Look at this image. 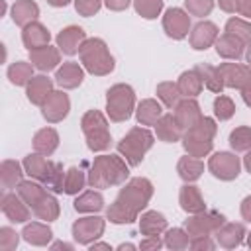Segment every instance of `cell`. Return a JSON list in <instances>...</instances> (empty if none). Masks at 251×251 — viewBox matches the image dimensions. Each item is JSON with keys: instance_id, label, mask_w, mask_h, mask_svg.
Wrapping results in <instances>:
<instances>
[{"instance_id": "22", "label": "cell", "mask_w": 251, "mask_h": 251, "mask_svg": "<svg viewBox=\"0 0 251 251\" xmlns=\"http://www.w3.org/2000/svg\"><path fill=\"white\" fill-rule=\"evenodd\" d=\"M29 63L41 73L59 69L61 49L59 47H51V45H45V47H39V49H31L29 51Z\"/></svg>"}, {"instance_id": "49", "label": "cell", "mask_w": 251, "mask_h": 251, "mask_svg": "<svg viewBox=\"0 0 251 251\" xmlns=\"http://www.w3.org/2000/svg\"><path fill=\"white\" fill-rule=\"evenodd\" d=\"M102 4H104V0H75V10H76L78 16L90 18V16L98 14Z\"/></svg>"}, {"instance_id": "40", "label": "cell", "mask_w": 251, "mask_h": 251, "mask_svg": "<svg viewBox=\"0 0 251 251\" xmlns=\"http://www.w3.org/2000/svg\"><path fill=\"white\" fill-rule=\"evenodd\" d=\"M226 31L235 35L237 39H241L245 47L251 45V24L247 20H243V18H229L226 22Z\"/></svg>"}, {"instance_id": "54", "label": "cell", "mask_w": 251, "mask_h": 251, "mask_svg": "<svg viewBox=\"0 0 251 251\" xmlns=\"http://www.w3.org/2000/svg\"><path fill=\"white\" fill-rule=\"evenodd\" d=\"M239 212H241V218H243L245 222H249V224H251V194H249V196H245V198L241 200Z\"/></svg>"}, {"instance_id": "4", "label": "cell", "mask_w": 251, "mask_h": 251, "mask_svg": "<svg viewBox=\"0 0 251 251\" xmlns=\"http://www.w3.org/2000/svg\"><path fill=\"white\" fill-rule=\"evenodd\" d=\"M78 59H80V65L84 67V71L94 76H106L116 67V61H114L106 41L100 37H88L82 43V47L78 49Z\"/></svg>"}, {"instance_id": "11", "label": "cell", "mask_w": 251, "mask_h": 251, "mask_svg": "<svg viewBox=\"0 0 251 251\" xmlns=\"http://www.w3.org/2000/svg\"><path fill=\"white\" fill-rule=\"evenodd\" d=\"M208 171L220 180H235L241 173V161L235 153L218 151L208 159Z\"/></svg>"}, {"instance_id": "14", "label": "cell", "mask_w": 251, "mask_h": 251, "mask_svg": "<svg viewBox=\"0 0 251 251\" xmlns=\"http://www.w3.org/2000/svg\"><path fill=\"white\" fill-rule=\"evenodd\" d=\"M39 108H41V116L49 124H59V122H63L69 116L71 100H69V96L63 90H53Z\"/></svg>"}, {"instance_id": "9", "label": "cell", "mask_w": 251, "mask_h": 251, "mask_svg": "<svg viewBox=\"0 0 251 251\" xmlns=\"http://www.w3.org/2000/svg\"><path fill=\"white\" fill-rule=\"evenodd\" d=\"M226 224V216L214 210H204L198 214H190L188 220H184V229L190 237L198 235H214L222 226Z\"/></svg>"}, {"instance_id": "53", "label": "cell", "mask_w": 251, "mask_h": 251, "mask_svg": "<svg viewBox=\"0 0 251 251\" xmlns=\"http://www.w3.org/2000/svg\"><path fill=\"white\" fill-rule=\"evenodd\" d=\"M220 10H224L226 14H237V6H239V0H216Z\"/></svg>"}, {"instance_id": "44", "label": "cell", "mask_w": 251, "mask_h": 251, "mask_svg": "<svg viewBox=\"0 0 251 251\" xmlns=\"http://www.w3.org/2000/svg\"><path fill=\"white\" fill-rule=\"evenodd\" d=\"M163 0H133L135 12L145 20H155L163 12Z\"/></svg>"}, {"instance_id": "57", "label": "cell", "mask_w": 251, "mask_h": 251, "mask_svg": "<svg viewBox=\"0 0 251 251\" xmlns=\"http://www.w3.org/2000/svg\"><path fill=\"white\" fill-rule=\"evenodd\" d=\"M88 247H90V251H96V249H108V251H112V245H110V243H102V241H98V239H96L94 243H90Z\"/></svg>"}, {"instance_id": "32", "label": "cell", "mask_w": 251, "mask_h": 251, "mask_svg": "<svg viewBox=\"0 0 251 251\" xmlns=\"http://www.w3.org/2000/svg\"><path fill=\"white\" fill-rule=\"evenodd\" d=\"M31 143H33L35 153H41V155L49 157L59 147V133H57L55 127H41V129L35 131Z\"/></svg>"}, {"instance_id": "12", "label": "cell", "mask_w": 251, "mask_h": 251, "mask_svg": "<svg viewBox=\"0 0 251 251\" xmlns=\"http://www.w3.org/2000/svg\"><path fill=\"white\" fill-rule=\"evenodd\" d=\"M163 29L171 39H176V41L184 39L192 29L188 12L182 8H169L163 16Z\"/></svg>"}, {"instance_id": "6", "label": "cell", "mask_w": 251, "mask_h": 251, "mask_svg": "<svg viewBox=\"0 0 251 251\" xmlns=\"http://www.w3.org/2000/svg\"><path fill=\"white\" fill-rule=\"evenodd\" d=\"M155 135L141 126L131 127L120 141H118V153L127 161L129 167H139L145 153L153 147Z\"/></svg>"}, {"instance_id": "37", "label": "cell", "mask_w": 251, "mask_h": 251, "mask_svg": "<svg viewBox=\"0 0 251 251\" xmlns=\"http://www.w3.org/2000/svg\"><path fill=\"white\" fill-rule=\"evenodd\" d=\"M196 71L200 73L202 82H204V86H206L210 92L222 94V90H224L226 86H224V80H222V76H220L218 67H212V65H208V63H200V65H196Z\"/></svg>"}, {"instance_id": "27", "label": "cell", "mask_w": 251, "mask_h": 251, "mask_svg": "<svg viewBox=\"0 0 251 251\" xmlns=\"http://www.w3.org/2000/svg\"><path fill=\"white\" fill-rule=\"evenodd\" d=\"M51 92H53V80L45 75H33V78L25 86V96L35 106H41Z\"/></svg>"}, {"instance_id": "7", "label": "cell", "mask_w": 251, "mask_h": 251, "mask_svg": "<svg viewBox=\"0 0 251 251\" xmlns=\"http://www.w3.org/2000/svg\"><path fill=\"white\" fill-rule=\"evenodd\" d=\"M135 112V92L129 84L118 82L108 88L106 92V116L110 122L122 124L131 118Z\"/></svg>"}, {"instance_id": "19", "label": "cell", "mask_w": 251, "mask_h": 251, "mask_svg": "<svg viewBox=\"0 0 251 251\" xmlns=\"http://www.w3.org/2000/svg\"><path fill=\"white\" fill-rule=\"evenodd\" d=\"M173 116L178 122V126L182 129L192 127L204 114L200 110V104L196 102V98H180L178 104L173 108Z\"/></svg>"}, {"instance_id": "43", "label": "cell", "mask_w": 251, "mask_h": 251, "mask_svg": "<svg viewBox=\"0 0 251 251\" xmlns=\"http://www.w3.org/2000/svg\"><path fill=\"white\" fill-rule=\"evenodd\" d=\"M229 145L235 153H247L251 149V127L239 126L229 133Z\"/></svg>"}, {"instance_id": "26", "label": "cell", "mask_w": 251, "mask_h": 251, "mask_svg": "<svg viewBox=\"0 0 251 251\" xmlns=\"http://www.w3.org/2000/svg\"><path fill=\"white\" fill-rule=\"evenodd\" d=\"M178 204H180V208H182L186 214H198V212H204V210H206L204 196H202L200 188L194 186L192 182H186L184 186H180Z\"/></svg>"}, {"instance_id": "3", "label": "cell", "mask_w": 251, "mask_h": 251, "mask_svg": "<svg viewBox=\"0 0 251 251\" xmlns=\"http://www.w3.org/2000/svg\"><path fill=\"white\" fill-rule=\"evenodd\" d=\"M16 192L25 200V204L31 208L33 216L37 220H43V222H55L61 214V206L57 202V198L53 196L51 190L45 188L43 182L39 180H22L16 188Z\"/></svg>"}, {"instance_id": "52", "label": "cell", "mask_w": 251, "mask_h": 251, "mask_svg": "<svg viewBox=\"0 0 251 251\" xmlns=\"http://www.w3.org/2000/svg\"><path fill=\"white\" fill-rule=\"evenodd\" d=\"M129 4H131V0H104V6L112 12H124Z\"/></svg>"}, {"instance_id": "47", "label": "cell", "mask_w": 251, "mask_h": 251, "mask_svg": "<svg viewBox=\"0 0 251 251\" xmlns=\"http://www.w3.org/2000/svg\"><path fill=\"white\" fill-rule=\"evenodd\" d=\"M214 4H216V0H184L186 12L196 18L210 16V12L214 10Z\"/></svg>"}, {"instance_id": "1", "label": "cell", "mask_w": 251, "mask_h": 251, "mask_svg": "<svg viewBox=\"0 0 251 251\" xmlns=\"http://www.w3.org/2000/svg\"><path fill=\"white\" fill-rule=\"evenodd\" d=\"M153 198V182L145 176H133L120 188L114 202L106 208V220L116 226L133 224Z\"/></svg>"}, {"instance_id": "34", "label": "cell", "mask_w": 251, "mask_h": 251, "mask_svg": "<svg viewBox=\"0 0 251 251\" xmlns=\"http://www.w3.org/2000/svg\"><path fill=\"white\" fill-rule=\"evenodd\" d=\"M176 86L182 94V98H196L202 88H204V82H202V76L196 69H190V71H184L180 73L178 80H176Z\"/></svg>"}, {"instance_id": "2", "label": "cell", "mask_w": 251, "mask_h": 251, "mask_svg": "<svg viewBox=\"0 0 251 251\" xmlns=\"http://www.w3.org/2000/svg\"><path fill=\"white\" fill-rule=\"evenodd\" d=\"M129 176V165L124 157L120 155H98L94 157L90 171H88V186L90 188H110V186H120L127 182Z\"/></svg>"}, {"instance_id": "20", "label": "cell", "mask_w": 251, "mask_h": 251, "mask_svg": "<svg viewBox=\"0 0 251 251\" xmlns=\"http://www.w3.org/2000/svg\"><path fill=\"white\" fill-rule=\"evenodd\" d=\"M84 80V67L78 65V63H73V61H67L63 63L57 73H55V82L63 88V90H73V88H78Z\"/></svg>"}, {"instance_id": "29", "label": "cell", "mask_w": 251, "mask_h": 251, "mask_svg": "<svg viewBox=\"0 0 251 251\" xmlns=\"http://www.w3.org/2000/svg\"><path fill=\"white\" fill-rule=\"evenodd\" d=\"M155 133H157V139H161L165 143H175V141L182 139L184 129L178 126V122L175 120L173 114H163L159 118V122L155 124Z\"/></svg>"}, {"instance_id": "46", "label": "cell", "mask_w": 251, "mask_h": 251, "mask_svg": "<svg viewBox=\"0 0 251 251\" xmlns=\"http://www.w3.org/2000/svg\"><path fill=\"white\" fill-rule=\"evenodd\" d=\"M65 175H67V171L63 169V165L55 163V167H53V171H51V175H49V178L45 182V188L51 190L53 194L63 192V188H65Z\"/></svg>"}, {"instance_id": "48", "label": "cell", "mask_w": 251, "mask_h": 251, "mask_svg": "<svg viewBox=\"0 0 251 251\" xmlns=\"http://www.w3.org/2000/svg\"><path fill=\"white\" fill-rule=\"evenodd\" d=\"M20 235L22 233H16L10 226L0 227V251H14L20 243Z\"/></svg>"}, {"instance_id": "41", "label": "cell", "mask_w": 251, "mask_h": 251, "mask_svg": "<svg viewBox=\"0 0 251 251\" xmlns=\"http://www.w3.org/2000/svg\"><path fill=\"white\" fill-rule=\"evenodd\" d=\"M84 184H88V180H86L84 173H82L78 167L67 169V175H65V188H63L65 194H69V196L78 194V192L84 188Z\"/></svg>"}, {"instance_id": "58", "label": "cell", "mask_w": 251, "mask_h": 251, "mask_svg": "<svg viewBox=\"0 0 251 251\" xmlns=\"http://www.w3.org/2000/svg\"><path fill=\"white\" fill-rule=\"evenodd\" d=\"M73 0H47V4L49 6H53V8H65V6H69Z\"/></svg>"}, {"instance_id": "62", "label": "cell", "mask_w": 251, "mask_h": 251, "mask_svg": "<svg viewBox=\"0 0 251 251\" xmlns=\"http://www.w3.org/2000/svg\"><path fill=\"white\" fill-rule=\"evenodd\" d=\"M245 61H247V65L251 67V45H249L247 51H245Z\"/></svg>"}, {"instance_id": "24", "label": "cell", "mask_w": 251, "mask_h": 251, "mask_svg": "<svg viewBox=\"0 0 251 251\" xmlns=\"http://www.w3.org/2000/svg\"><path fill=\"white\" fill-rule=\"evenodd\" d=\"M214 45H216V53L222 59H227V61H239L241 57H245V49H247L241 39H237L235 35H231L227 31L218 35Z\"/></svg>"}, {"instance_id": "59", "label": "cell", "mask_w": 251, "mask_h": 251, "mask_svg": "<svg viewBox=\"0 0 251 251\" xmlns=\"http://www.w3.org/2000/svg\"><path fill=\"white\" fill-rule=\"evenodd\" d=\"M241 98H243L245 106H249V108H251V86H249V88H243V90H241Z\"/></svg>"}, {"instance_id": "63", "label": "cell", "mask_w": 251, "mask_h": 251, "mask_svg": "<svg viewBox=\"0 0 251 251\" xmlns=\"http://www.w3.org/2000/svg\"><path fill=\"white\" fill-rule=\"evenodd\" d=\"M247 245H249V249H251V231L247 233Z\"/></svg>"}, {"instance_id": "51", "label": "cell", "mask_w": 251, "mask_h": 251, "mask_svg": "<svg viewBox=\"0 0 251 251\" xmlns=\"http://www.w3.org/2000/svg\"><path fill=\"white\" fill-rule=\"evenodd\" d=\"M163 245H165V241H163L159 235H151V237L141 239L137 247H139V249H143V251H159Z\"/></svg>"}, {"instance_id": "25", "label": "cell", "mask_w": 251, "mask_h": 251, "mask_svg": "<svg viewBox=\"0 0 251 251\" xmlns=\"http://www.w3.org/2000/svg\"><path fill=\"white\" fill-rule=\"evenodd\" d=\"M22 239L35 247H45L53 239V229L47 226V222H27L22 229Z\"/></svg>"}, {"instance_id": "5", "label": "cell", "mask_w": 251, "mask_h": 251, "mask_svg": "<svg viewBox=\"0 0 251 251\" xmlns=\"http://www.w3.org/2000/svg\"><path fill=\"white\" fill-rule=\"evenodd\" d=\"M216 131H218V126H216L214 118L202 116L192 127L184 129L182 139H180L184 151L188 155H192V157H198V159L210 155V151L214 147Z\"/></svg>"}, {"instance_id": "30", "label": "cell", "mask_w": 251, "mask_h": 251, "mask_svg": "<svg viewBox=\"0 0 251 251\" xmlns=\"http://www.w3.org/2000/svg\"><path fill=\"white\" fill-rule=\"evenodd\" d=\"M137 222H139V231H141V235H145V237L161 235V233L167 231V218H165L161 212H157V210H147V212H143V214L137 218Z\"/></svg>"}, {"instance_id": "31", "label": "cell", "mask_w": 251, "mask_h": 251, "mask_svg": "<svg viewBox=\"0 0 251 251\" xmlns=\"http://www.w3.org/2000/svg\"><path fill=\"white\" fill-rule=\"evenodd\" d=\"M24 165L14 161V159H6L0 165V180H2V188L4 190H14L18 188V184L24 180Z\"/></svg>"}, {"instance_id": "61", "label": "cell", "mask_w": 251, "mask_h": 251, "mask_svg": "<svg viewBox=\"0 0 251 251\" xmlns=\"http://www.w3.org/2000/svg\"><path fill=\"white\" fill-rule=\"evenodd\" d=\"M118 249L120 251H124V249H135V245L133 243H122V245H118Z\"/></svg>"}, {"instance_id": "15", "label": "cell", "mask_w": 251, "mask_h": 251, "mask_svg": "<svg viewBox=\"0 0 251 251\" xmlns=\"http://www.w3.org/2000/svg\"><path fill=\"white\" fill-rule=\"evenodd\" d=\"M0 208L4 212V216L12 222V224H27V220L31 218V208L25 204V200L12 190H6L2 200H0Z\"/></svg>"}, {"instance_id": "38", "label": "cell", "mask_w": 251, "mask_h": 251, "mask_svg": "<svg viewBox=\"0 0 251 251\" xmlns=\"http://www.w3.org/2000/svg\"><path fill=\"white\" fill-rule=\"evenodd\" d=\"M33 65L27 61H16L8 67V78L14 86H27V82L33 78Z\"/></svg>"}, {"instance_id": "28", "label": "cell", "mask_w": 251, "mask_h": 251, "mask_svg": "<svg viewBox=\"0 0 251 251\" xmlns=\"http://www.w3.org/2000/svg\"><path fill=\"white\" fill-rule=\"evenodd\" d=\"M10 16L16 25L25 27L27 24H31L39 18V6L33 0H16L10 8Z\"/></svg>"}, {"instance_id": "13", "label": "cell", "mask_w": 251, "mask_h": 251, "mask_svg": "<svg viewBox=\"0 0 251 251\" xmlns=\"http://www.w3.org/2000/svg\"><path fill=\"white\" fill-rule=\"evenodd\" d=\"M220 76L224 80L226 88H249L251 86V67L249 65H241V63H220L218 67Z\"/></svg>"}, {"instance_id": "56", "label": "cell", "mask_w": 251, "mask_h": 251, "mask_svg": "<svg viewBox=\"0 0 251 251\" xmlns=\"http://www.w3.org/2000/svg\"><path fill=\"white\" fill-rule=\"evenodd\" d=\"M51 249H67V251H73L75 245L73 243H65V241H55V243H51Z\"/></svg>"}, {"instance_id": "8", "label": "cell", "mask_w": 251, "mask_h": 251, "mask_svg": "<svg viewBox=\"0 0 251 251\" xmlns=\"http://www.w3.org/2000/svg\"><path fill=\"white\" fill-rule=\"evenodd\" d=\"M80 129L86 137V147L90 151L98 153L110 147L112 135L108 129V116H104L100 110H88L80 118Z\"/></svg>"}, {"instance_id": "23", "label": "cell", "mask_w": 251, "mask_h": 251, "mask_svg": "<svg viewBox=\"0 0 251 251\" xmlns=\"http://www.w3.org/2000/svg\"><path fill=\"white\" fill-rule=\"evenodd\" d=\"M49 41H51V33L41 22L35 20L31 24H27L25 27H22V43L27 51L45 47V45H49Z\"/></svg>"}, {"instance_id": "33", "label": "cell", "mask_w": 251, "mask_h": 251, "mask_svg": "<svg viewBox=\"0 0 251 251\" xmlns=\"http://www.w3.org/2000/svg\"><path fill=\"white\" fill-rule=\"evenodd\" d=\"M161 116H163V108L161 102H157L155 98H145L135 106V118L139 126H155Z\"/></svg>"}, {"instance_id": "42", "label": "cell", "mask_w": 251, "mask_h": 251, "mask_svg": "<svg viewBox=\"0 0 251 251\" xmlns=\"http://www.w3.org/2000/svg\"><path fill=\"white\" fill-rule=\"evenodd\" d=\"M165 247L173 249V251H180V249H186L188 243H190V235L184 227H167L165 231Z\"/></svg>"}, {"instance_id": "17", "label": "cell", "mask_w": 251, "mask_h": 251, "mask_svg": "<svg viewBox=\"0 0 251 251\" xmlns=\"http://www.w3.org/2000/svg\"><path fill=\"white\" fill-rule=\"evenodd\" d=\"M88 37H86V31L80 27V25H67V27H63L59 33H57V37H55V41H57V47L65 53V55H76L78 53V49L82 47V43L86 41Z\"/></svg>"}, {"instance_id": "18", "label": "cell", "mask_w": 251, "mask_h": 251, "mask_svg": "<svg viewBox=\"0 0 251 251\" xmlns=\"http://www.w3.org/2000/svg\"><path fill=\"white\" fill-rule=\"evenodd\" d=\"M22 165H24V171H25V175L29 178L39 180V182L45 184L49 175H51V171H53V167H55V161L47 159L41 153H29V155L24 157Z\"/></svg>"}, {"instance_id": "45", "label": "cell", "mask_w": 251, "mask_h": 251, "mask_svg": "<svg viewBox=\"0 0 251 251\" xmlns=\"http://www.w3.org/2000/svg\"><path fill=\"white\" fill-rule=\"evenodd\" d=\"M235 114V104L229 96L226 94H218L216 100H214V116L220 120V122H226L229 118H233Z\"/></svg>"}, {"instance_id": "21", "label": "cell", "mask_w": 251, "mask_h": 251, "mask_svg": "<svg viewBox=\"0 0 251 251\" xmlns=\"http://www.w3.org/2000/svg\"><path fill=\"white\" fill-rule=\"evenodd\" d=\"M247 231H245V226L243 224H235V222H226L216 233H214V239L220 247L224 249H235L243 243Z\"/></svg>"}, {"instance_id": "60", "label": "cell", "mask_w": 251, "mask_h": 251, "mask_svg": "<svg viewBox=\"0 0 251 251\" xmlns=\"http://www.w3.org/2000/svg\"><path fill=\"white\" fill-rule=\"evenodd\" d=\"M243 167H245V171L251 175V149L247 151V155L243 157Z\"/></svg>"}, {"instance_id": "39", "label": "cell", "mask_w": 251, "mask_h": 251, "mask_svg": "<svg viewBox=\"0 0 251 251\" xmlns=\"http://www.w3.org/2000/svg\"><path fill=\"white\" fill-rule=\"evenodd\" d=\"M155 94H157L159 102H161L163 106L171 108V110H173V108L178 104V100L182 98V94H180L176 82H173V80H163V82H159Z\"/></svg>"}, {"instance_id": "50", "label": "cell", "mask_w": 251, "mask_h": 251, "mask_svg": "<svg viewBox=\"0 0 251 251\" xmlns=\"http://www.w3.org/2000/svg\"><path fill=\"white\" fill-rule=\"evenodd\" d=\"M216 239H212V235H198V237H190L188 247L194 251H214L216 249Z\"/></svg>"}, {"instance_id": "10", "label": "cell", "mask_w": 251, "mask_h": 251, "mask_svg": "<svg viewBox=\"0 0 251 251\" xmlns=\"http://www.w3.org/2000/svg\"><path fill=\"white\" fill-rule=\"evenodd\" d=\"M106 229V220L92 214V216H82L78 220H75L71 231H73V239L78 245H90L96 239H100L104 235Z\"/></svg>"}, {"instance_id": "16", "label": "cell", "mask_w": 251, "mask_h": 251, "mask_svg": "<svg viewBox=\"0 0 251 251\" xmlns=\"http://www.w3.org/2000/svg\"><path fill=\"white\" fill-rule=\"evenodd\" d=\"M220 35V29L214 22L210 20H200L192 29H190V47L196 51H206L216 43Z\"/></svg>"}, {"instance_id": "55", "label": "cell", "mask_w": 251, "mask_h": 251, "mask_svg": "<svg viewBox=\"0 0 251 251\" xmlns=\"http://www.w3.org/2000/svg\"><path fill=\"white\" fill-rule=\"evenodd\" d=\"M237 14L251 20V0H239V6H237Z\"/></svg>"}, {"instance_id": "36", "label": "cell", "mask_w": 251, "mask_h": 251, "mask_svg": "<svg viewBox=\"0 0 251 251\" xmlns=\"http://www.w3.org/2000/svg\"><path fill=\"white\" fill-rule=\"evenodd\" d=\"M73 206L78 214H98L100 210H104V196L98 190H86L78 194Z\"/></svg>"}, {"instance_id": "35", "label": "cell", "mask_w": 251, "mask_h": 251, "mask_svg": "<svg viewBox=\"0 0 251 251\" xmlns=\"http://www.w3.org/2000/svg\"><path fill=\"white\" fill-rule=\"evenodd\" d=\"M176 173H178V176L184 180V182H194V180H198L200 176H202V173H204V163L198 159V157H192V155H184V157H180L178 159V163H176Z\"/></svg>"}]
</instances>
